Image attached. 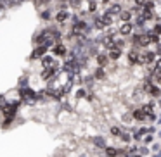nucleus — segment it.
<instances>
[{"mask_svg":"<svg viewBox=\"0 0 161 157\" xmlns=\"http://www.w3.org/2000/svg\"><path fill=\"white\" fill-rule=\"evenodd\" d=\"M153 142H154V135H153V133H147V135L142 138V143H144V145H151Z\"/></svg>","mask_w":161,"mask_h":157,"instance_id":"412c9836","label":"nucleus"},{"mask_svg":"<svg viewBox=\"0 0 161 157\" xmlns=\"http://www.w3.org/2000/svg\"><path fill=\"white\" fill-rule=\"evenodd\" d=\"M108 57H109L111 62H118V60L123 57V50L118 49V47H113L111 50H108Z\"/></svg>","mask_w":161,"mask_h":157,"instance_id":"0eeeda50","label":"nucleus"},{"mask_svg":"<svg viewBox=\"0 0 161 157\" xmlns=\"http://www.w3.org/2000/svg\"><path fill=\"white\" fill-rule=\"evenodd\" d=\"M109 133L118 138V136L123 133V128H119V124H111V126H109Z\"/></svg>","mask_w":161,"mask_h":157,"instance_id":"6ab92c4d","label":"nucleus"},{"mask_svg":"<svg viewBox=\"0 0 161 157\" xmlns=\"http://www.w3.org/2000/svg\"><path fill=\"white\" fill-rule=\"evenodd\" d=\"M149 150H151V149H147V147H146V145H142V147H139V152H140V154H142V155H147V154H149Z\"/></svg>","mask_w":161,"mask_h":157,"instance_id":"cd10ccee","label":"nucleus"},{"mask_svg":"<svg viewBox=\"0 0 161 157\" xmlns=\"http://www.w3.org/2000/svg\"><path fill=\"white\" fill-rule=\"evenodd\" d=\"M95 62H97V66H102V67H108L109 64H111V60H109L108 54H102V52H99L97 55H95Z\"/></svg>","mask_w":161,"mask_h":157,"instance_id":"f8f14e48","label":"nucleus"},{"mask_svg":"<svg viewBox=\"0 0 161 157\" xmlns=\"http://www.w3.org/2000/svg\"><path fill=\"white\" fill-rule=\"evenodd\" d=\"M132 118L135 123H147V114L144 112L142 107H137L132 111Z\"/></svg>","mask_w":161,"mask_h":157,"instance_id":"39448f33","label":"nucleus"},{"mask_svg":"<svg viewBox=\"0 0 161 157\" xmlns=\"http://www.w3.org/2000/svg\"><path fill=\"white\" fill-rule=\"evenodd\" d=\"M68 4H69V7H73V9H80L81 4H83V0H68Z\"/></svg>","mask_w":161,"mask_h":157,"instance_id":"4be33fe9","label":"nucleus"},{"mask_svg":"<svg viewBox=\"0 0 161 157\" xmlns=\"http://www.w3.org/2000/svg\"><path fill=\"white\" fill-rule=\"evenodd\" d=\"M40 62H42L43 67H52V66H59V62H57L56 59H54L52 55H43L42 59H40Z\"/></svg>","mask_w":161,"mask_h":157,"instance_id":"4468645a","label":"nucleus"},{"mask_svg":"<svg viewBox=\"0 0 161 157\" xmlns=\"http://www.w3.org/2000/svg\"><path fill=\"white\" fill-rule=\"evenodd\" d=\"M154 16H156V14H154V11H151V9H147V7L142 9V18L146 19V21H153Z\"/></svg>","mask_w":161,"mask_h":157,"instance_id":"aec40b11","label":"nucleus"},{"mask_svg":"<svg viewBox=\"0 0 161 157\" xmlns=\"http://www.w3.org/2000/svg\"><path fill=\"white\" fill-rule=\"evenodd\" d=\"M92 74H94V78L97 81H104L106 78H108V69H106V67H102V66H97Z\"/></svg>","mask_w":161,"mask_h":157,"instance_id":"9d476101","label":"nucleus"},{"mask_svg":"<svg viewBox=\"0 0 161 157\" xmlns=\"http://www.w3.org/2000/svg\"><path fill=\"white\" fill-rule=\"evenodd\" d=\"M40 18H42L43 21H50V19H52V12H50L49 9H45V11H42V14H40Z\"/></svg>","mask_w":161,"mask_h":157,"instance_id":"5701e85b","label":"nucleus"},{"mask_svg":"<svg viewBox=\"0 0 161 157\" xmlns=\"http://www.w3.org/2000/svg\"><path fill=\"white\" fill-rule=\"evenodd\" d=\"M153 67H154V73H156V74H161V57H158V59H156V62L153 64Z\"/></svg>","mask_w":161,"mask_h":157,"instance_id":"b1692460","label":"nucleus"},{"mask_svg":"<svg viewBox=\"0 0 161 157\" xmlns=\"http://www.w3.org/2000/svg\"><path fill=\"white\" fill-rule=\"evenodd\" d=\"M153 2H156V4H158V2H159V0H153Z\"/></svg>","mask_w":161,"mask_h":157,"instance_id":"2f4dec72","label":"nucleus"},{"mask_svg":"<svg viewBox=\"0 0 161 157\" xmlns=\"http://www.w3.org/2000/svg\"><path fill=\"white\" fill-rule=\"evenodd\" d=\"M156 124H161V118H158V121H156Z\"/></svg>","mask_w":161,"mask_h":157,"instance_id":"c756f323","label":"nucleus"},{"mask_svg":"<svg viewBox=\"0 0 161 157\" xmlns=\"http://www.w3.org/2000/svg\"><path fill=\"white\" fill-rule=\"evenodd\" d=\"M158 138H161V131H158Z\"/></svg>","mask_w":161,"mask_h":157,"instance_id":"7c9ffc66","label":"nucleus"},{"mask_svg":"<svg viewBox=\"0 0 161 157\" xmlns=\"http://www.w3.org/2000/svg\"><path fill=\"white\" fill-rule=\"evenodd\" d=\"M101 21H102V24H104L106 28L114 26V18H113V16H109V14H106V12H102V14H101Z\"/></svg>","mask_w":161,"mask_h":157,"instance_id":"2eb2a0df","label":"nucleus"},{"mask_svg":"<svg viewBox=\"0 0 161 157\" xmlns=\"http://www.w3.org/2000/svg\"><path fill=\"white\" fill-rule=\"evenodd\" d=\"M52 54H54L56 57H66V55H68L66 45H64V43H61V42H57L56 45L52 47Z\"/></svg>","mask_w":161,"mask_h":157,"instance_id":"423d86ee","label":"nucleus"},{"mask_svg":"<svg viewBox=\"0 0 161 157\" xmlns=\"http://www.w3.org/2000/svg\"><path fill=\"white\" fill-rule=\"evenodd\" d=\"M47 49H49V47H45V45H36V47H35V50L31 52V60H35V59H42L43 55H47Z\"/></svg>","mask_w":161,"mask_h":157,"instance_id":"1a4fd4ad","label":"nucleus"},{"mask_svg":"<svg viewBox=\"0 0 161 157\" xmlns=\"http://www.w3.org/2000/svg\"><path fill=\"white\" fill-rule=\"evenodd\" d=\"M57 71H59V66L43 67V71H42V80H45V81H52L54 78L57 76Z\"/></svg>","mask_w":161,"mask_h":157,"instance_id":"7ed1b4c3","label":"nucleus"},{"mask_svg":"<svg viewBox=\"0 0 161 157\" xmlns=\"http://www.w3.org/2000/svg\"><path fill=\"white\" fill-rule=\"evenodd\" d=\"M104 154H106V157H118V155H121L119 154V149H116V147H106L104 149Z\"/></svg>","mask_w":161,"mask_h":157,"instance_id":"dca6fc26","label":"nucleus"},{"mask_svg":"<svg viewBox=\"0 0 161 157\" xmlns=\"http://www.w3.org/2000/svg\"><path fill=\"white\" fill-rule=\"evenodd\" d=\"M119 21L121 23H132V19L135 18V14L132 12V9H123L121 12H119Z\"/></svg>","mask_w":161,"mask_h":157,"instance_id":"9b49d317","label":"nucleus"},{"mask_svg":"<svg viewBox=\"0 0 161 157\" xmlns=\"http://www.w3.org/2000/svg\"><path fill=\"white\" fill-rule=\"evenodd\" d=\"M69 19H71V14H69V11H68V9H59V11L56 12V16H54V21L59 23V24L69 21Z\"/></svg>","mask_w":161,"mask_h":157,"instance_id":"20e7f679","label":"nucleus"},{"mask_svg":"<svg viewBox=\"0 0 161 157\" xmlns=\"http://www.w3.org/2000/svg\"><path fill=\"white\" fill-rule=\"evenodd\" d=\"M159 150H161V147H159V143H153V147H151V152H154V154H158V152H159Z\"/></svg>","mask_w":161,"mask_h":157,"instance_id":"bb28decb","label":"nucleus"},{"mask_svg":"<svg viewBox=\"0 0 161 157\" xmlns=\"http://www.w3.org/2000/svg\"><path fill=\"white\" fill-rule=\"evenodd\" d=\"M154 52L158 54V57H161V42H159V43H156V45H154Z\"/></svg>","mask_w":161,"mask_h":157,"instance_id":"c85d7f7f","label":"nucleus"},{"mask_svg":"<svg viewBox=\"0 0 161 157\" xmlns=\"http://www.w3.org/2000/svg\"><path fill=\"white\" fill-rule=\"evenodd\" d=\"M153 31H156L158 35L161 36V23L158 21V23H154V26H153Z\"/></svg>","mask_w":161,"mask_h":157,"instance_id":"393cba45","label":"nucleus"},{"mask_svg":"<svg viewBox=\"0 0 161 157\" xmlns=\"http://www.w3.org/2000/svg\"><path fill=\"white\" fill-rule=\"evenodd\" d=\"M158 59V54L154 52V50L151 49H144V60H146V66H151V64H154Z\"/></svg>","mask_w":161,"mask_h":157,"instance_id":"6e6552de","label":"nucleus"},{"mask_svg":"<svg viewBox=\"0 0 161 157\" xmlns=\"http://www.w3.org/2000/svg\"><path fill=\"white\" fill-rule=\"evenodd\" d=\"M158 104H159V105H161V98H159V102H158Z\"/></svg>","mask_w":161,"mask_h":157,"instance_id":"473e14b6","label":"nucleus"},{"mask_svg":"<svg viewBox=\"0 0 161 157\" xmlns=\"http://www.w3.org/2000/svg\"><path fill=\"white\" fill-rule=\"evenodd\" d=\"M133 2V5H139V7H146V4H147V0H132Z\"/></svg>","mask_w":161,"mask_h":157,"instance_id":"a878e982","label":"nucleus"},{"mask_svg":"<svg viewBox=\"0 0 161 157\" xmlns=\"http://www.w3.org/2000/svg\"><path fill=\"white\" fill-rule=\"evenodd\" d=\"M128 45V43H126V38L125 36H116L114 38V47H118V49H121V50H125V47Z\"/></svg>","mask_w":161,"mask_h":157,"instance_id":"f3484780","label":"nucleus"},{"mask_svg":"<svg viewBox=\"0 0 161 157\" xmlns=\"http://www.w3.org/2000/svg\"><path fill=\"white\" fill-rule=\"evenodd\" d=\"M135 31V24L133 23H121L118 26V35L119 36H125V38H130Z\"/></svg>","mask_w":161,"mask_h":157,"instance_id":"f257e3e1","label":"nucleus"},{"mask_svg":"<svg viewBox=\"0 0 161 157\" xmlns=\"http://www.w3.org/2000/svg\"><path fill=\"white\" fill-rule=\"evenodd\" d=\"M87 4H88L87 12L88 14H95V11H97V7H99V2L97 0H87Z\"/></svg>","mask_w":161,"mask_h":157,"instance_id":"a211bd4d","label":"nucleus"},{"mask_svg":"<svg viewBox=\"0 0 161 157\" xmlns=\"http://www.w3.org/2000/svg\"><path fill=\"white\" fill-rule=\"evenodd\" d=\"M123 11V5H121V2H111V4L108 5V9H106V14H109V16H113V18H118L119 16V12Z\"/></svg>","mask_w":161,"mask_h":157,"instance_id":"f03ea898","label":"nucleus"},{"mask_svg":"<svg viewBox=\"0 0 161 157\" xmlns=\"http://www.w3.org/2000/svg\"><path fill=\"white\" fill-rule=\"evenodd\" d=\"M92 143H94V147H97V149H102V150L108 147V142H106V138H104L102 135H95L94 138H92Z\"/></svg>","mask_w":161,"mask_h":157,"instance_id":"ddd939ff","label":"nucleus"}]
</instances>
